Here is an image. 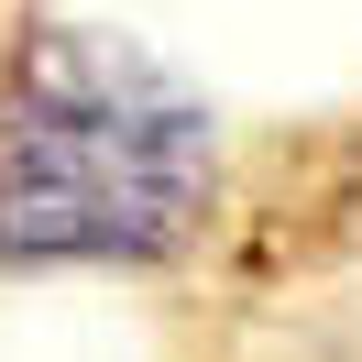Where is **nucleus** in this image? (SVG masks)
Segmentation results:
<instances>
[{"mask_svg": "<svg viewBox=\"0 0 362 362\" xmlns=\"http://www.w3.org/2000/svg\"><path fill=\"white\" fill-rule=\"evenodd\" d=\"M209 121L110 33H33L0 77V252L143 264L209 209Z\"/></svg>", "mask_w": 362, "mask_h": 362, "instance_id": "obj_1", "label": "nucleus"}]
</instances>
